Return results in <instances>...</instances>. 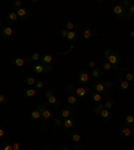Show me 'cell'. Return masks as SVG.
Segmentation results:
<instances>
[{"mask_svg": "<svg viewBox=\"0 0 134 150\" xmlns=\"http://www.w3.org/2000/svg\"><path fill=\"white\" fill-rule=\"evenodd\" d=\"M52 118H54V114L51 112V110L47 107V109H44L43 111L40 112V119L42 121H44V122H51L52 121Z\"/></svg>", "mask_w": 134, "mask_h": 150, "instance_id": "30bf717a", "label": "cell"}, {"mask_svg": "<svg viewBox=\"0 0 134 150\" xmlns=\"http://www.w3.org/2000/svg\"><path fill=\"white\" fill-rule=\"evenodd\" d=\"M43 86H44L43 81H36V83H35V88L38 91H40V88H43Z\"/></svg>", "mask_w": 134, "mask_h": 150, "instance_id": "ee69618b", "label": "cell"}, {"mask_svg": "<svg viewBox=\"0 0 134 150\" xmlns=\"http://www.w3.org/2000/svg\"><path fill=\"white\" fill-rule=\"evenodd\" d=\"M77 39H78V32L75 31H69V34H67V36H66V40L70 42V43H75L77 42Z\"/></svg>", "mask_w": 134, "mask_h": 150, "instance_id": "ffe728a7", "label": "cell"}, {"mask_svg": "<svg viewBox=\"0 0 134 150\" xmlns=\"http://www.w3.org/2000/svg\"><path fill=\"white\" fill-rule=\"evenodd\" d=\"M28 118H30V121H31V122L38 121V119H40V112L38 111L36 109L31 110V111H30V114H28Z\"/></svg>", "mask_w": 134, "mask_h": 150, "instance_id": "7402d4cb", "label": "cell"}, {"mask_svg": "<svg viewBox=\"0 0 134 150\" xmlns=\"http://www.w3.org/2000/svg\"><path fill=\"white\" fill-rule=\"evenodd\" d=\"M105 109V107H103V103H97V105H95V106H94V110H93V112L94 114H95V115H98V114H99L101 112V110H103Z\"/></svg>", "mask_w": 134, "mask_h": 150, "instance_id": "1f68e13d", "label": "cell"}, {"mask_svg": "<svg viewBox=\"0 0 134 150\" xmlns=\"http://www.w3.org/2000/svg\"><path fill=\"white\" fill-rule=\"evenodd\" d=\"M1 25H3V22H1V20H0V28H1Z\"/></svg>", "mask_w": 134, "mask_h": 150, "instance_id": "816d5d0a", "label": "cell"}, {"mask_svg": "<svg viewBox=\"0 0 134 150\" xmlns=\"http://www.w3.org/2000/svg\"><path fill=\"white\" fill-rule=\"evenodd\" d=\"M133 123H134V118L131 114H128V115L125 117V122H123V125H128L130 126V127H133Z\"/></svg>", "mask_w": 134, "mask_h": 150, "instance_id": "f546056e", "label": "cell"}, {"mask_svg": "<svg viewBox=\"0 0 134 150\" xmlns=\"http://www.w3.org/2000/svg\"><path fill=\"white\" fill-rule=\"evenodd\" d=\"M86 66H87L90 70H93V69H95V67H97V63L94 62V60H89V62L86 63Z\"/></svg>", "mask_w": 134, "mask_h": 150, "instance_id": "f6af8a7d", "label": "cell"}, {"mask_svg": "<svg viewBox=\"0 0 134 150\" xmlns=\"http://www.w3.org/2000/svg\"><path fill=\"white\" fill-rule=\"evenodd\" d=\"M22 7H23V1H22V0H15V1H12L13 11H16V9H19V8H22Z\"/></svg>", "mask_w": 134, "mask_h": 150, "instance_id": "e575fe53", "label": "cell"}, {"mask_svg": "<svg viewBox=\"0 0 134 150\" xmlns=\"http://www.w3.org/2000/svg\"><path fill=\"white\" fill-rule=\"evenodd\" d=\"M113 15L116 16L118 19H125L128 18V12H126V9L121 6V4H116V6L113 7Z\"/></svg>", "mask_w": 134, "mask_h": 150, "instance_id": "8992f818", "label": "cell"}, {"mask_svg": "<svg viewBox=\"0 0 134 150\" xmlns=\"http://www.w3.org/2000/svg\"><path fill=\"white\" fill-rule=\"evenodd\" d=\"M62 126L65 129H74L77 126V119L75 118H65L62 121Z\"/></svg>", "mask_w": 134, "mask_h": 150, "instance_id": "8fae6325", "label": "cell"}, {"mask_svg": "<svg viewBox=\"0 0 134 150\" xmlns=\"http://www.w3.org/2000/svg\"><path fill=\"white\" fill-rule=\"evenodd\" d=\"M83 147H84V145L79 142V144H74V147H72V149L74 150H81V149H83Z\"/></svg>", "mask_w": 134, "mask_h": 150, "instance_id": "bcb514c9", "label": "cell"}, {"mask_svg": "<svg viewBox=\"0 0 134 150\" xmlns=\"http://www.w3.org/2000/svg\"><path fill=\"white\" fill-rule=\"evenodd\" d=\"M4 135H6V130H4V129L0 126V138H3Z\"/></svg>", "mask_w": 134, "mask_h": 150, "instance_id": "7dc6e473", "label": "cell"}, {"mask_svg": "<svg viewBox=\"0 0 134 150\" xmlns=\"http://www.w3.org/2000/svg\"><path fill=\"white\" fill-rule=\"evenodd\" d=\"M4 19H6L8 23H16V22L19 20L18 16H16V12H15V11H11V12H8V13L6 15V18H4Z\"/></svg>", "mask_w": 134, "mask_h": 150, "instance_id": "44dd1931", "label": "cell"}, {"mask_svg": "<svg viewBox=\"0 0 134 150\" xmlns=\"http://www.w3.org/2000/svg\"><path fill=\"white\" fill-rule=\"evenodd\" d=\"M7 103H8V98H7L4 94H0V105H1V106H6Z\"/></svg>", "mask_w": 134, "mask_h": 150, "instance_id": "ab89813d", "label": "cell"}, {"mask_svg": "<svg viewBox=\"0 0 134 150\" xmlns=\"http://www.w3.org/2000/svg\"><path fill=\"white\" fill-rule=\"evenodd\" d=\"M91 87H93V90L95 91V93L102 94V97H105V98H110V95H111L110 90H106L101 81H95L93 84H91Z\"/></svg>", "mask_w": 134, "mask_h": 150, "instance_id": "5b68a950", "label": "cell"}, {"mask_svg": "<svg viewBox=\"0 0 134 150\" xmlns=\"http://www.w3.org/2000/svg\"><path fill=\"white\" fill-rule=\"evenodd\" d=\"M102 83H103V86H105V88H106V90H111V88L116 86L114 81H105V82H102Z\"/></svg>", "mask_w": 134, "mask_h": 150, "instance_id": "836d02e7", "label": "cell"}, {"mask_svg": "<svg viewBox=\"0 0 134 150\" xmlns=\"http://www.w3.org/2000/svg\"><path fill=\"white\" fill-rule=\"evenodd\" d=\"M42 150H52V149H50V147H43Z\"/></svg>", "mask_w": 134, "mask_h": 150, "instance_id": "f907efd6", "label": "cell"}, {"mask_svg": "<svg viewBox=\"0 0 134 150\" xmlns=\"http://www.w3.org/2000/svg\"><path fill=\"white\" fill-rule=\"evenodd\" d=\"M114 106H116V100H114V99H110V98H107V100L103 103V107H105L106 110H110V111L114 109Z\"/></svg>", "mask_w": 134, "mask_h": 150, "instance_id": "83f0119b", "label": "cell"}, {"mask_svg": "<svg viewBox=\"0 0 134 150\" xmlns=\"http://www.w3.org/2000/svg\"><path fill=\"white\" fill-rule=\"evenodd\" d=\"M98 115L101 117V119H102L103 122H109L110 119L113 118V112L110 111V110L103 109V110H101V112H99V114H98Z\"/></svg>", "mask_w": 134, "mask_h": 150, "instance_id": "5bb4252c", "label": "cell"}, {"mask_svg": "<svg viewBox=\"0 0 134 150\" xmlns=\"http://www.w3.org/2000/svg\"><path fill=\"white\" fill-rule=\"evenodd\" d=\"M0 35L3 38H11L13 35V28L11 25H6V27H3L0 30Z\"/></svg>", "mask_w": 134, "mask_h": 150, "instance_id": "2e32d148", "label": "cell"}, {"mask_svg": "<svg viewBox=\"0 0 134 150\" xmlns=\"http://www.w3.org/2000/svg\"><path fill=\"white\" fill-rule=\"evenodd\" d=\"M15 12H16V16H18V19H23V20H24V19L28 18V9L24 8V7L16 9Z\"/></svg>", "mask_w": 134, "mask_h": 150, "instance_id": "ac0fdd59", "label": "cell"}, {"mask_svg": "<svg viewBox=\"0 0 134 150\" xmlns=\"http://www.w3.org/2000/svg\"><path fill=\"white\" fill-rule=\"evenodd\" d=\"M81 35H82V39H83V40H90L91 36H93V32H91L90 28H83L81 31Z\"/></svg>", "mask_w": 134, "mask_h": 150, "instance_id": "603a6c76", "label": "cell"}, {"mask_svg": "<svg viewBox=\"0 0 134 150\" xmlns=\"http://www.w3.org/2000/svg\"><path fill=\"white\" fill-rule=\"evenodd\" d=\"M102 94H99V93H95V91H93V93L90 94V100L93 103H99L101 100H102Z\"/></svg>", "mask_w": 134, "mask_h": 150, "instance_id": "cb8c5ba5", "label": "cell"}, {"mask_svg": "<svg viewBox=\"0 0 134 150\" xmlns=\"http://www.w3.org/2000/svg\"><path fill=\"white\" fill-rule=\"evenodd\" d=\"M59 150H71V149H70V147H67V146H60Z\"/></svg>", "mask_w": 134, "mask_h": 150, "instance_id": "c3c4849f", "label": "cell"}, {"mask_svg": "<svg viewBox=\"0 0 134 150\" xmlns=\"http://www.w3.org/2000/svg\"><path fill=\"white\" fill-rule=\"evenodd\" d=\"M52 59H54L52 55H50V54H43L40 58V63L42 64H51Z\"/></svg>", "mask_w": 134, "mask_h": 150, "instance_id": "484cf974", "label": "cell"}, {"mask_svg": "<svg viewBox=\"0 0 134 150\" xmlns=\"http://www.w3.org/2000/svg\"><path fill=\"white\" fill-rule=\"evenodd\" d=\"M40 94V91H38L36 88H32V87H27L26 90H23V97L26 99H30V98H34V97H38Z\"/></svg>", "mask_w": 134, "mask_h": 150, "instance_id": "ba28073f", "label": "cell"}, {"mask_svg": "<svg viewBox=\"0 0 134 150\" xmlns=\"http://www.w3.org/2000/svg\"><path fill=\"white\" fill-rule=\"evenodd\" d=\"M133 133H134L133 127H130V126H128V125H122V127H121V135L123 138H128V137H130V135H133Z\"/></svg>", "mask_w": 134, "mask_h": 150, "instance_id": "9a60e30c", "label": "cell"}, {"mask_svg": "<svg viewBox=\"0 0 134 150\" xmlns=\"http://www.w3.org/2000/svg\"><path fill=\"white\" fill-rule=\"evenodd\" d=\"M131 4H133V1H131V0H122L121 1V6L123 7V8H128V7H130Z\"/></svg>", "mask_w": 134, "mask_h": 150, "instance_id": "60d3db41", "label": "cell"}, {"mask_svg": "<svg viewBox=\"0 0 134 150\" xmlns=\"http://www.w3.org/2000/svg\"><path fill=\"white\" fill-rule=\"evenodd\" d=\"M77 81L81 86L87 87L89 84H91V76H90V71L87 70H79L78 75H77Z\"/></svg>", "mask_w": 134, "mask_h": 150, "instance_id": "3957f363", "label": "cell"}, {"mask_svg": "<svg viewBox=\"0 0 134 150\" xmlns=\"http://www.w3.org/2000/svg\"><path fill=\"white\" fill-rule=\"evenodd\" d=\"M67 94H74L78 99H86L89 97V88L83 86H75V84H67L66 86Z\"/></svg>", "mask_w": 134, "mask_h": 150, "instance_id": "7a4b0ae2", "label": "cell"}, {"mask_svg": "<svg viewBox=\"0 0 134 150\" xmlns=\"http://www.w3.org/2000/svg\"><path fill=\"white\" fill-rule=\"evenodd\" d=\"M32 71H34L35 74H44V64H42L40 62L35 63V64L32 66Z\"/></svg>", "mask_w": 134, "mask_h": 150, "instance_id": "4316f807", "label": "cell"}, {"mask_svg": "<svg viewBox=\"0 0 134 150\" xmlns=\"http://www.w3.org/2000/svg\"><path fill=\"white\" fill-rule=\"evenodd\" d=\"M126 12H128V18H126V19L131 20V19H133V15H134V4H131L130 7H128V8H126Z\"/></svg>", "mask_w": 134, "mask_h": 150, "instance_id": "d6a6232c", "label": "cell"}, {"mask_svg": "<svg viewBox=\"0 0 134 150\" xmlns=\"http://www.w3.org/2000/svg\"><path fill=\"white\" fill-rule=\"evenodd\" d=\"M40 58H42V55L39 52H32L31 55H28L27 58H26V60H27V62H32L35 64V63L40 62Z\"/></svg>", "mask_w": 134, "mask_h": 150, "instance_id": "e0dca14e", "label": "cell"}, {"mask_svg": "<svg viewBox=\"0 0 134 150\" xmlns=\"http://www.w3.org/2000/svg\"><path fill=\"white\" fill-rule=\"evenodd\" d=\"M0 150H12V145L8 144V142H4V144L0 145Z\"/></svg>", "mask_w": 134, "mask_h": 150, "instance_id": "f35d334b", "label": "cell"}, {"mask_svg": "<svg viewBox=\"0 0 134 150\" xmlns=\"http://www.w3.org/2000/svg\"><path fill=\"white\" fill-rule=\"evenodd\" d=\"M65 30H67V31H74L75 30V23L72 22V20H67V22H65Z\"/></svg>", "mask_w": 134, "mask_h": 150, "instance_id": "f1b7e54d", "label": "cell"}, {"mask_svg": "<svg viewBox=\"0 0 134 150\" xmlns=\"http://www.w3.org/2000/svg\"><path fill=\"white\" fill-rule=\"evenodd\" d=\"M67 34H69V31L63 28V30H60V31L58 32V36H59V38H63V39H66V36H67Z\"/></svg>", "mask_w": 134, "mask_h": 150, "instance_id": "7bdbcfd3", "label": "cell"}, {"mask_svg": "<svg viewBox=\"0 0 134 150\" xmlns=\"http://www.w3.org/2000/svg\"><path fill=\"white\" fill-rule=\"evenodd\" d=\"M123 79H125L126 82H129V83H131V82H133V79H134L133 72H130V71L125 72V75H123Z\"/></svg>", "mask_w": 134, "mask_h": 150, "instance_id": "d590c367", "label": "cell"}, {"mask_svg": "<svg viewBox=\"0 0 134 150\" xmlns=\"http://www.w3.org/2000/svg\"><path fill=\"white\" fill-rule=\"evenodd\" d=\"M103 60H106L111 64L113 70H119L122 63V54H119L118 51H114L111 48H105L103 51Z\"/></svg>", "mask_w": 134, "mask_h": 150, "instance_id": "6da1fadb", "label": "cell"}, {"mask_svg": "<svg viewBox=\"0 0 134 150\" xmlns=\"http://www.w3.org/2000/svg\"><path fill=\"white\" fill-rule=\"evenodd\" d=\"M130 38H131V39L134 38V31H130Z\"/></svg>", "mask_w": 134, "mask_h": 150, "instance_id": "681fc988", "label": "cell"}, {"mask_svg": "<svg viewBox=\"0 0 134 150\" xmlns=\"http://www.w3.org/2000/svg\"><path fill=\"white\" fill-rule=\"evenodd\" d=\"M26 58H20V56H12L11 58V63H12L15 67H23L26 64Z\"/></svg>", "mask_w": 134, "mask_h": 150, "instance_id": "7c38bea8", "label": "cell"}, {"mask_svg": "<svg viewBox=\"0 0 134 150\" xmlns=\"http://www.w3.org/2000/svg\"><path fill=\"white\" fill-rule=\"evenodd\" d=\"M23 82H24V84L26 86H35V83H36V79L32 76V75H26L24 76V79H23Z\"/></svg>", "mask_w": 134, "mask_h": 150, "instance_id": "d4e9b609", "label": "cell"}, {"mask_svg": "<svg viewBox=\"0 0 134 150\" xmlns=\"http://www.w3.org/2000/svg\"><path fill=\"white\" fill-rule=\"evenodd\" d=\"M54 72V67L51 64H44V74L51 75Z\"/></svg>", "mask_w": 134, "mask_h": 150, "instance_id": "8d00e7d4", "label": "cell"}, {"mask_svg": "<svg viewBox=\"0 0 134 150\" xmlns=\"http://www.w3.org/2000/svg\"><path fill=\"white\" fill-rule=\"evenodd\" d=\"M66 102H67V106H77L79 103V99L77 97H75L74 94H67V97H66Z\"/></svg>", "mask_w": 134, "mask_h": 150, "instance_id": "4fadbf2b", "label": "cell"}, {"mask_svg": "<svg viewBox=\"0 0 134 150\" xmlns=\"http://www.w3.org/2000/svg\"><path fill=\"white\" fill-rule=\"evenodd\" d=\"M62 121H63V119L60 118V117H54L51 122L54 123V126H62Z\"/></svg>", "mask_w": 134, "mask_h": 150, "instance_id": "74e56055", "label": "cell"}, {"mask_svg": "<svg viewBox=\"0 0 134 150\" xmlns=\"http://www.w3.org/2000/svg\"><path fill=\"white\" fill-rule=\"evenodd\" d=\"M103 75H105V71H103L101 67H98V66L90 71V76H91V78H94L95 81H101Z\"/></svg>", "mask_w": 134, "mask_h": 150, "instance_id": "9c48e42d", "label": "cell"}, {"mask_svg": "<svg viewBox=\"0 0 134 150\" xmlns=\"http://www.w3.org/2000/svg\"><path fill=\"white\" fill-rule=\"evenodd\" d=\"M101 69H102L103 71H111L113 67H111V64H110L109 62H106V60H102V63H101Z\"/></svg>", "mask_w": 134, "mask_h": 150, "instance_id": "4dcf8cb0", "label": "cell"}, {"mask_svg": "<svg viewBox=\"0 0 134 150\" xmlns=\"http://www.w3.org/2000/svg\"><path fill=\"white\" fill-rule=\"evenodd\" d=\"M44 98H46V103L48 106H60V102L58 99V97L55 95V90L54 88H48L44 93Z\"/></svg>", "mask_w": 134, "mask_h": 150, "instance_id": "277c9868", "label": "cell"}, {"mask_svg": "<svg viewBox=\"0 0 134 150\" xmlns=\"http://www.w3.org/2000/svg\"><path fill=\"white\" fill-rule=\"evenodd\" d=\"M70 138H71V141L74 142V144H79V142L82 141V134L81 133H78V131L72 130L71 133H70Z\"/></svg>", "mask_w": 134, "mask_h": 150, "instance_id": "d6986e66", "label": "cell"}, {"mask_svg": "<svg viewBox=\"0 0 134 150\" xmlns=\"http://www.w3.org/2000/svg\"><path fill=\"white\" fill-rule=\"evenodd\" d=\"M11 145H12V150H22L23 149L22 144H19V142H16V141L15 142H12Z\"/></svg>", "mask_w": 134, "mask_h": 150, "instance_id": "b9f144b4", "label": "cell"}, {"mask_svg": "<svg viewBox=\"0 0 134 150\" xmlns=\"http://www.w3.org/2000/svg\"><path fill=\"white\" fill-rule=\"evenodd\" d=\"M74 114H75V111H74V109H72L71 106H65V107H62V109L59 110V114H58V117H60L62 119H65V118H72V117H74Z\"/></svg>", "mask_w": 134, "mask_h": 150, "instance_id": "52a82bcc", "label": "cell"}]
</instances>
